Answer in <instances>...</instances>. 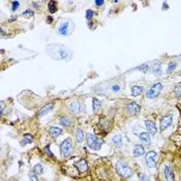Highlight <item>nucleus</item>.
<instances>
[{
	"mask_svg": "<svg viewBox=\"0 0 181 181\" xmlns=\"http://www.w3.org/2000/svg\"><path fill=\"white\" fill-rule=\"evenodd\" d=\"M175 94H176L177 98H181V86L179 85V86H176V88H175Z\"/></svg>",
	"mask_w": 181,
	"mask_h": 181,
	"instance_id": "32",
	"label": "nucleus"
},
{
	"mask_svg": "<svg viewBox=\"0 0 181 181\" xmlns=\"http://www.w3.org/2000/svg\"><path fill=\"white\" fill-rule=\"evenodd\" d=\"M116 171L117 173L122 177V178H129L133 176V170L126 165L125 163L122 161H118L116 165Z\"/></svg>",
	"mask_w": 181,
	"mask_h": 181,
	"instance_id": "3",
	"label": "nucleus"
},
{
	"mask_svg": "<svg viewBox=\"0 0 181 181\" xmlns=\"http://www.w3.org/2000/svg\"><path fill=\"white\" fill-rule=\"evenodd\" d=\"M139 180L140 181H150V179L147 175L143 174V173H139Z\"/></svg>",
	"mask_w": 181,
	"mask_h": 181,
	"instance_id": "29",
	"label": "nucleus"
},
{
	"mask_svg": "<svg viewBox=\"0 0 181 181\" xmlns=\"http://www.w3.org/2000/svg\"><path fill=\"white\" fill-rule=\"evenodd\" d=\"M47 52L53 59L56 60H69L72 52L69 48L60 43H51L47 47Z\"/></svg>",
	"mask_w": 181,
	"mask_h": 181,
	"instance_id": "1",
	"label": "nucleus"
},
{
	"mask_svg": "<svg viewBox=\"0 0 181 181\" xmlns=\"http://www.w3.org/2000/svg\"><path fill=\"white\" fill-rule=\"evenodd\" d=\"M143 87L142 86H133L131 87V95L133 96H138V95H140V94H142V92H143Z\"/></svg>",
	"mask_w": 181,
	"mask_h": 181,
	"instance_id": "17",
	"label": "nucleus"
},
{
	"mask_svg": "<svg viewBox=\"0 0 181 181\" xmlns=\"http://www.w3.org/2000/svg\"><path fill=\"white\" fill-rule=\"evenodd\" d=\"M86 141L87 145L93 150H100L102 148V141L100 139H98V137H95L92 134H87L86 135Z\"/></svg>",
	"mask_w": 181,
	"mask_h": 181,
	"instance_id": "4",
	"label": "nucleus"
},
{
	"mask_svg": "<svg viewBox=\"0 0 181 181\" xmlns=\"http://www.w3.org/2000/svg\"><path fill=\"white\" fill-rule=\"evenodd\" d=\"M43 172V167L41 163H37L35 167L33 168V173L34 174H41Z\"/></svg>",
	"mask_w": 181,
	"mask_h": 181,
	"instance_id": "26",
	"label": "nucleus"
},
{
	"mask_svg": "<svg viewBox=\"0 0 181 181\" xmlns=\"http://www.w3.org/2000/svg\"><path fill=\"white\" fill-rule=\"evenodd\" d=\"M60 151H61V154L64 157L69 156L72 153V144L69 139H66V140H64L61 143V145H60Z\"/></svg>",
	"mask_w": 181,
	"mask_h": 181,
	"instance_id": "6",
	"label": "nucleus"
},
{
	"mask_svg": "<svg viewBox=\"0 0 181 181\" xmlns=\"http://www.w3.org/2000/svg\"><path fill=\"white\" fill-rule=\"evenodd\" d=\"M49 134H50L51 137H53V138H58V137L62 134V129L56 126H52L49 128Z\"/></svg>",
	"mask_w": 181,
	"mask_h": 181,
	"instance_id": "13",
	"label": "nucleus"
},
{
	"mask_svg": "<svg viewBox=\"0 0 181 181\" xmlns=\"http://www.w3.org/2000/svg\"><path fill=\"white\" fill-rule=\"evenodd\" d=\"M29 177H30V181H39V178L35 176V174L34 173H30V175H29Z\"/></svg>",
	"mask_w": 181,
	"mask_h": 181,
	"instance_id": "36",
	"label": "nucleus"
},
{
	"mask_svg": "<svg viewBox=\"0 0 181 181\" xmlns=\"http://www.w3.org/2000/svg\"><path fill=\"white\" fill-rule=\"evenodd\" d=\"M76 138H77V142L78 143H82L84 141V131L82 130L81 128H78Z\"/></svg>",
	"mask_w": 181,
	"mask_h": 181,
	"instance_id": "24",
	"label": "nucleus"
},
{
	"mask_svg": "<svg viewBox=\"0 0 181 181\" xmlns=\"http://www.w3.org/2000/svg\"><path fill=\"white\" fill-rule=\"evenodd\" d=\"M92 102H93V111L98 112L100 109V107H102V104H100V102L98 100V98H93Z\"/></svg>",
	"mask_w": 181,
	"mask_h": 181,
	"instance_id": "25",
	"label": "nucleus"
},
{
	"mask_svg": "<svg viewBox=\"0 0 181 181\" xmlns=\"http://www.w3.org/2000/svg\"><path fill=\"white\" fill-rule=\"evenodd\" d=\"M76 168L79 170L80 173H85L87 170H88V163L85 159H81L78 163H76Z\"/></svg>",
	"mask_w": 181,
	"mask_h": 181,
	"instance_id": "10",
	"label": "nucleus"
},
{
	"mask_svg": "<svg viewBox=\"0 0 181 181\" xmlns=\"http://www.w3.org/2000/svg\"><path fill=\"white\" fill-rule=\"evenodd\" d=\"M173 121V115L169 114V115H166L161 118V122H159V127H161V130H165L168 127L172 124Z\"/></svg>",
	"mask_w": 181,
	"mask_h": 181,
	"instance_id": "8",
	"label": "nucleus"
},
{
	"mask_svg": "<svg viewBox=\"0 0 181 181\" xmlns=\"http://www.w3.org/2000/svg\"><path fill=\"white\" fill-rule=\"evenodd\" d=\"M75 29V24L70 20L62 21L57 28V33L61 36H67Z\"/></svg>",
	"mask_w": 181,
	"mask_h": 181,
	"instance_id": "2",
	"label": "nucleus"
},
{
	"mask_svg": "<svg viewBox=\"0 0 181 181\" xmlns=\"http://www.w3.org/2000/svg\"><path fill=\"white\" fill-rule=\"evenodd\" d=\"M53 108H54V104L46 105L45 107H43V108H41V111H39V116H43V115H46V114H48V113H49V112L52 111Z\"/></svg>",
	"mask_w": 181,
	"mask_h": 181,
	"instance_id": "15",
	"label": "nucleus"
},
{
	"mask_svg": "<svg viewBox=\"0 0 181 181\" xmlns=\"http://www.w3.org/2000/svg\"><path fill=\"white\" fill-rule=\"evenodd\" d=\"M104 3H105V1H102V0H96V1H95V4L98 5V6H102Z\"/></svg>",
	"mask_w": 181,
	"mask_h": 181,
	"instance_id": "37",
	"label": "nucleus"
},
{
	"mask_svg": "<svg viewBox=\"0 0 181 181\" xmlns=\"http://www.w3.org/2000/svg\"><path fill=\"white\" fill-rule=\"evenodd\" d=\"M19 6H20V2L19 1H13L11 2V11H16L19 8Z\"/></svg>",
	"mask_w": 181,
	"mask_h": 181,
	"instance_id": "30",
	"label": "nucleus"
},
{
	"mask_svg": "<svg viewBox=\"0 0 181 181\" xmlns=\"http://www.w3.org/2000/svg\"><path fill=\"white\" fill-rule=\"evenodd\" d=\"M156 157L157 154L155 151H149L146 154V163L149 168L156 167Z\"/></svg>",
	"mask_w": 181,
	"mask_h": 181,
	"instance_id": "7",
	"label": "nucleus"
},
{
	"mask_svg": "<svg viewBox=\"0 0 181 181\" xmlns=\"http://www.w3.org/2000/svg\"><path fill=\"white\" fill-rule=\"evenodd\" d=\"M161 89H163V85H161V83L153 84L151 86V88H150L149 90L147 91V93H146V98H150V100H153L156 96H159Z\"/></svg>",
	"mask_w": 181,
	"mask_h": 181,
	"instance_id": "5",
	"label": "nucleus"
},
{
	"mask_svg": "<svg viewBox=\"0 0 181 181\" xmlns=\"http://www.w3.org/2000/svg\"><path fill=\"white\" fill-rule=\"evenodd\" d=\"M140 139H141V142L143 143L144 145H149L150 144V136H149V133H141L140 134Z\"/></svg>",
	"mask_w": 181,
	"mask_h": 181,
	"instance_id": "16",
	"label": "nucleus"
},
{
	"mask_svg": "<svg viewBox=\"0 0 181 181\" xmlns=\"http://www.w3.org/2000/svg\"><path fill=\"white\" fill-rule=\"evenodd\" d=\"M148 68H149V65H148V64H143V65L137 67L136 69H139V70H141V72H147Z\"/></svg>",
	"mask_w": 181,
	"mask_h": 181,
	"instance_id": "31",
	"label": "nucleus"
},
{
	"mask_svg": "<svg viewBox=\"0 0 181 181\" xmlns=\"http://www.w3.org/2000/svg\"><path fill=\"white\" fill-rule=\"evenodd\" d=\"M145 154V148L143 147L142 145L140 144H137L135 145V147H134V155L135 156H142Z\"/></svg>",
	"mask_w": 181,
	"mask_h": 181,
	"instance_id": "14",
	"label": "nucleus"
},
{
	"mask_svg": "<svg viewBox=\"0 0 181 181\" xmlns=\"http://www.w3.org/2000/svg\"><path fill=\"white\" fill-rule=\"evenodd\" d=\"M112 142H113V144L116 145V146H121V144H122V137L120 136V135L114 136L113 139H112Z\"/></svg>",
	"mask_w": 181,
	"mask_h": 181,
	"instance_id": "22",
	"label": "nucleus"
},
{
	"mask_svg": "<svg viewBox=\"0 0 181 181\" xmlns=\"http://www.w3.org/2000/svg\"><path fill=\"white\" fill-rule=\"evenodd\" d=\"M49 11H50L51 14H54V13H56L57 11V3H56V1H50L49 2Z\"/></svg>",
	"mask_w": 181,
	"mask_h": 181,
	"instance_id": "23",
	"label": "nucleus"
},
{
	"mask_svg": "<svg viewBox=\"0 0 181 181\" xmlns=\"http://www.w3.org/2000/svg\"><path fill=\"white\" fill-rule=\"evenodd\" d=\"M176 67H177V63H176V62H170V63H169V65H168L167 72H168V74H171V72H173L175 69H176Z\"/></svg>",
	"mask_w": 181,
	"mask_h": 181,
	"instance_id": "27",
	"label": "nucleus"
},
{
	"mask_svg": "<svg viewBox=\"0 0 181 181\" xmlns=\"http://www.w3.org/2000/svg\"><path fill=\"white\" fill-rule=\"evenodd\" d=\"M163 171H165V176H166L167 181H175L174 172H173V170L169 167V166H165Z\"/></svg>",
	"mask_w": 181,
	"mask_h": 181,
	"instance_id": "11",
	"label": "nucleus"
},
{
	"mask_svg": "<svg viewBox=\"0 0 181 181\" xmlns=\"http://www.w3.org/2000/svg\"><path fill=\"white\" fill-rule=\"evenodd\" d=\"M111 90H112V92H114V93H118V92H120V90H121V85L120 84H113L111 86Z\"/></svg>",
	"mask_w": 181,
	"mask_h": 181,
	"instance_id": "28",
	"label": "nucleus"
},
{
	"mask_svg": "<svg viewBox=\"0 0 181 181\" xmlns=\"http://www.w3.org/2000/svg\"><path fill=\"white\" fill-rule=\"evenodd\" d=\"M145 125H146V128H147L149 134L156 135V133H157V128H156L155 124H154L152 121H150V120H146V121H145Z\"/></svg>",
	"mask_w": 181,
	"mask_h": 181,
	"instance_id": "12",
	"label": "nucleus"
},
{
	"mask_svg": "<svg viewBox=\"0 0 181 181\" xmlns=\"http://www.w3.org/2000/svg\"><path fill=\"white\" fill-rule=\"evenodd\" d=\"M23 16L32 17V16H33V11H32L31 9H28V11H24V13H23Z\"/></svg>",
	"mask_w": 181,
	"mask_h": 181,
	"instance_id": "35",
	"label": "nucleus"
},
{
	"mask_svg": "<svg viewBox=\"0 0 181 181\" xmlns=\"http://www.w3.org/2000/svg\"><path fill=\"white\" fill-rule=\"evenodd\" d=\"M152 72H153V74H154L155 76H157V77H161V74H163V70H161V63L154 64L153 67H152Z\"/></svg>",
	"mask_w": 181,
	"mask_h": 181,
	"instance_id": "18",
	"label": "nucleus"
},
{
	"mask_svg": "<svg viewBox=\"0 0 181 181\" xmlns=\"http://www.w3.org/2000/svg\"><path fill=\"white\" fill-rule=\"evenodd\" d=\"M180 58H181V56H180Z\"/></svg>",
	"mask_w": 181,
	"mask_h": 181,
	"instance_id": "38",
	"label": "nucleus"
},
{
	"mask_svg": "<svg viewBox=\"0 0 181 181\" xmlns=\"http://www.w3.org/2000/svg\"><path fill=\"white\" fill-rule=\"evenodd\" d=\"M59 123L65 127H69L70 125H72V120H70L68 117L63 116V117H60V119H59Z\"/></svg>",
	"mask_w": 181,
	"mask_h": 181,
	"instance_id": "19",
	"label": "nucleus"
},
{
	"mask_svg": "<svg viewBox=\"0 0 181 181\" xmlns=\"http://www.w3.org/2000/svg\"><path fill=\"white\" fill-rule=\"evenodd\" d=\"M127 111H128L129 114H131V115H138L139 112L141 111V107L139 106L138 104H136L135 102H129L128 104H127Z\"/></svg>",
	"mask_w": 181,
	"mask_h": 181,
	"instance_id": "9",
	"label": "nucleus"
},
{
	"mask_svg": "<svg viewBox=\"0 0 181 181\" xmlns=\"http://www.w3.org/2000/svg\"><path fill=\"white\" fill-rule=\"evenodd\" d=\"M69 109H70V111H72V113L77 114V113H79L80 110H81V107H80V105H79V102H74L70 104Z\"/></svg>",
	"mask_w": 181,
	"mask_h": 181,
	"instance_id": "20",
	"label": "nucleus"
},
{
	"mask_svg": "<svg viewBox=\"0 0 181 181\" xmlns=\"http://www.w3.org/2000/svg\"><path fill=\"white\" fill-rule=\"evenodd\" d=\"M45 151H46V153L48 154V155L50 156V157H54V154L51 152V150H50V146L48 145V146H46V148H45Z\"/></svg>",
	"mask_w": 181,
	"mask_h": 181,
	"instance_id": "33",
	"label": "nucleus"
},
{
	"mask_svg": "<svg viewBox=\"0 0 181 181\" xmlns=\"http://www.w3.org/2000/svg\"><path fill=\"white\" fill-rule=\"evenodd\" d=\"M93 14H94L93 11H91V9H87L86 11V18L88 19V20H90V19L93 17Z\"/></svg>",
	"mask_w": 181,
	"mask_h": 181,
	"instance_id": "34",
	"label": "nucleus"
},
{
	"mask_svg": "<svg viewBox=\"0 0 181 181\" xmlns=\"http://www.w3.org/2000/svg\"><path fill=\"white\" fill-rule=\"evenodd\" d=\"M32 142H33V137H32L31 135H29V134H26L25 136H24V141L21 142V145L24 146V145L30 144V143H32Z\"/></svg>",
	"mask_w": 181,
	"mask_h": 181,
	"instance_id": "21",
	"label": "nucleus"
}]
</instances>
